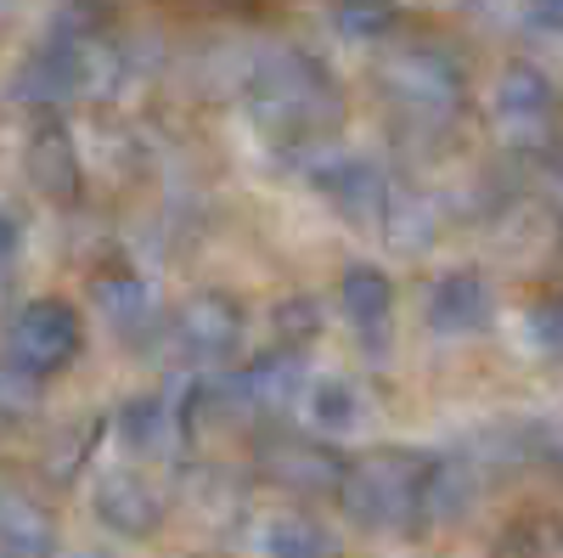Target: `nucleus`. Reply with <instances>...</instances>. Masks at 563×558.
Masks as SVG:
<instances>
[{
  "label": "nucleus",
  "mask_w": 563,
  "mask_h": 558,
  "mask_svg": "<svg viewBox=\"0 0 563 558\" xmlns=\"http://www.w3.org/2000/svg\"><path fill=\"white\" fill-rule=\"evenodd\" d=\"M97 305L108 316V328L124 333V339H141V333H153L158 328V316H153V294L141 276H102L97 283Z\"/></svg>",
  "instance_id": "obj_14"
},
{
  "label": "nucleus",
  "mask_w": 563,
  "mask_h": 558,
  "mask_svg": "<svg viewBox=\"0 0 563 558\" xmlns=\"http://www.w3.org/2000/svg\"><path fill=\"white\" fill-rule=\"evenodd\" d=\"M0 558H57V525L23 496H0Z\"/></svg>",
  "instance_id": "obj_12"
},
{
  "label": "nucleus",
  "mask_w": 563,
  "mask_h": 558,
  "mask_svg": "<svg viewBox=\"0 0 563 558\" xmlns=\"http://www.w3.org/2000/svg\"><path fill=\"white\" fill-rule=\"evenodd\" d=\"M496 310V294L479 271H445L440 283L429 288V305H422V316H429L434 333H479L485 321Z\"/></svg>",
  "instance_id": "obj_8"
},
{
  "label": "nucleus",
  "mask_w": 563,
  "mask_h": 558,
  "mask_svg": "<svg viewBox=\"0 0 563 558\" xmlns=\"http://www.w3.org/2000/svg\"><path fill=\"white\" fill-rule=\"evenodd\" d=\"M378 85H384V102L417 124H451L467 102V79L456 57L440 52V45H400V52H389V63L378 68Z\"/></svg>",
  "instance_id": "obj_3"
},
{
  "label": "nucleus",
  "mask_w": 563,
  "mask_h": 558,
  "mask_svg": "<svg viewBox=\"0 0 563 558\" xmlns=\"http://www.w3.org/2000/svg\"><path fill=\"white\" fill-rule=\"evenodd\" d=\"M18 254V220L12 215H0V265H7Z\"/></svg>",
  "instance_id": "obj_24"
},
{
  "label": "nucleus",
  "mask_w": 563,
  "mask_h": 558,
  "mask_svg": "<svg viewBox=\"0 0 563 558\" xmlns=\"http://www.w3.org/2000/svg\"><path fill=\"white\" fill-rule=\"evenodd\" d=\"M34 401H40V379H29L18 366H0V417L18 424V417L34 412Z\"/></svg>",
  "instance_id": "obj_22"
},
{
  "label": "nucleus",
  "mask_w": 563,
  "mask_h": 558,
  "mask_svg": "<svg viewBox=\"0 0 563 558\" xmlns=\"http://www.w3.org/2000/svg\"><path fill=\"white\" fill-rule=\"evenodd\" d=\"M260 547H265V558H327V536H321L310 519H299V514L265 519Z\"/></svg>",
  "instance_id": "obj_17"
},
{
  "label": "nucleus",
  "mask_w": 563,
  "mask_h": 558,
  "mask_svg": "<svg viewBox=\"0 0 563 558\" xmlns=\"http://www.w3.org/2000/svg\"><path fill=\"white\" fill-rule=\"evenodd\" d=\"M339 310H344L350 328L378 333L384 321H389V310H395V288H389V276H384L378 265H350V271L339 276Z\"/></svg>",
  "instance_id": "obj_13"
},
{
  "label": "nucleus",
  "mask_w": 563,
  "mask_h": 558,
  "mask_svg": "<svg viewBox=\"0 0 563 558\" xmlns=\"http://www.w3.org/2000/svg\"><path fill=\"white\" fill-rule=\"evenodd\" d=\"M496 558H563V519H552V514L519 519L496 541Z\"/></svg>",
  "instance_id": "obj_18"
},
{
  "label": "nucleus",
  "mask_w": 563,
  "mask_h": 558,
  "mask_svg": "<svg viewBox=\"0 0 563 558\" xmlns=\"http://www.w3.org/2000/svg\"><path fill=\"white\" fill-rule=\"evenodd\" d=\"M113 29V0H63L52 12V45H102Z\"/></svg>",
  "instance_id": "obj_16"
},
{
  "label": "nucleus",
  "mask_w": 563,
  "mask_h": 558,
  "mask_svg": "<svg viewBox=\"0 0 563 558\" xmlns=\"http://www.w3.org/2000/svg\"><path fill=\"white\" fill-rule=\"evenodd\" d=\"M525 7H530V18H536V23L563 29V0H525Z\"/></svg>",
  "instance_id": "obj_23"
},
{
  "label": "nucleus",
  "mask_w": 563,
  "mask_h": 558,
  "mask_svg": "<svg viewBox=\"0 0 563 558\" xmlns=\"http://www.w3.org/2000/svg\"><path fill=\"white\" fill-rule=\"evenodd\" d=\"M164 491L135 469H113L97 480V519L119 536H153L164 525Z\"/></svg>",
  "instance_id": "obj_7"
},
{
  "label": "nucleus",
  "mask_w": 563,
  "mask_h": 558,
  "mask_svg": "<svg viewBox=\"0 0 563 558\" xmlns=\"http://www.w3.org/2000/svg\"><path fill=\"white\" fill-rule=\"evenodd\" d=\"M525 333H530V344H536L541 355L563 361V288L536 294V299L525 305Z\"/></svg>",
  "instance_id": "obj_19"
},
{
  "label": "nucleus",
  "mask_w": 563,
  "mask_h": 558,
  "mask_svg": "<svg viewBox=\"0 0 563 558\" xmlns=\"http://www.w3.org/2000/svg\"><path fill=\"white\" fill-rule=\"evenodd\" d=\"M496 124L507 130V142H519L530 153L552 147L558 135V90L536 63H507L496 79Z\"/></svg>",
  "instance_id": "obj_5"
},
{
  "label": "nucleus",
  "mask_w": 563,
  "mask_h": 558,
  "mask_svg": "<svg viewBox=\"0 0 563 558\" xmlns=\"http://www.w3.org/2000/svg\"><path fill=\"white\" fill-rule=\"evenodd\" d=\"M389 23H395L389 0H333V29L344 40H378L389 34Z\"/></svg>",
  "instance_id": "obj_20"
},
{
  "label": "nucleus",
  "mask_w": 563,
  "mask_h": 558,
  "mask_svg": "<svg viewBox=\"0 0 563 558\" xmlns=\"http://www.w3.org/2000/svg\"><path fill=\"white\" fill-rule=\"evenodd\" d=\"M429 485H434V457L429 451L384 446V451L350 457L333 496L366 530H417V525H429Z\"/></svg>",
  "instance_id": "obj_1"
},
{
  "label": "nucleus",
  "mask_w": 563,
  "mask_h": 558,
  "mask_svg": "<svg viewBox=\"0 0 563 558\" xmlns=\"http://www.w3.org/2000/svg\"><path fill=\"white\" fill-rule=\"evenodd\" d=\"M243 339V305L231 294H192L169 316V350L192 366H220Z\"/></svg>",
  "instance_id": "obj_6"
},
{
  "label": "nucleus",
  "mask_w": 563,
  "mask_h": 558,
  "mask_svg": "<svg viewBox=\"0 0 563 558\" xmlns=\"http://www.w3.org/2000/svg\"><path fill=\"white\" fill-rule=\"evenodd\" d=\"M299 401H305V417L316 435H350L361 424V395L344 379H316V384H305Z\"/></svg>",
  "instance_id": "obj_15"
},
{
  "label": "nucleus",
  "mask_w": 563,
  "mask_h": 558,
  "mask_svg": "<svg viewBox=\"0 0 563 558\" xmlns=\"http://www.w3.org/2000/svg\"><path fill=\"white\" fill-rule=\"evenodd\" d=\"M57 558H102V552H85V547H79V552H57Z\"/></svg>",
  "instance_id": "obj_25"
},
{
  "label": "nucleus",
  "mask_w": 563,
  "mask_h": 558,
  "mask_svg": "<svg viewBox=\"0 0 563 558\" xmlns=\"http://www.w3.org/2000/svg\"><path fill=\"white\" fill-rule=\"evenodd\" d=\"M186 412L169 395H135L119 406V440L135 457H175L186 446Z\"/></svg>",
  "instance_id": "obj_9"
},
{
  "label": "nucleus",
  "mask_w": 563,
  "mask_h": 558,
  "mask_svg": "<svg viewBox=\"0 0 563 558\" xmlns=\"http://www.w3.org/2000/svg\"><path fill=\"white\" fill-rule=\"evenodd\" d=\"M29 180L40 186L45 198H57V204H74L79 198V153H74V135L63 124H40L29 135Z\"/></svg>",
  "instance_id": "obj_10"
},
{
  "label": "nucleus",
  "mask_w": 563,
  "mask_h": 558,
  "mask_svg": "<svg viewBox=\"0 0 563 558\" xmlns=\"http://www.w3.org/2000/svg\"><path fill=\"white\" fill-rule=\"evenodd\" d=\"M265 474H271L282 491H299V496L327 491V496H333L339 480H344V457L321 451V446H299V440H288V446H271V451H265Z\"/></svg>",
  "instance_id": "obj_11"
},
{
  "label": "nucleus",
  "mask_w": 563,
  "mask_h": 558,
  "mask_svg": "<svg viewBox=\"0 0 563 558\" xmlns=\"http://www.w3.org/2000/svg\"><path fill=\"white\" fill-rule=\"evenodd\" d=\"M249 113L265 135L299 142L310 153L339 124V90L327 79V68L310 57H271L249 85Z\"/></svg>",
  "instance_id": "obj_2"
},
{
  "label": "nucleus",
  "mask_w": 563,
  "mask_h": 558,
  "mask_svg": "<svg viewBox=\"0 0 563 558\" xmlns=\"http://www.w3.org/2000/svg\"><path fill=\"white\" fill-rule=\"evenodd\" d=\"M79 344H85L79 310L63 299H34L7 328V366L29 372V379H52V372H63L79 355Z\"/></svg>",
  "instance_id": "obj_4"
},
{
  "label": "nucleus",
  "mask_w": 563,
  "mask_h": 558,
  "mask_svg": "<svg viewBox=\"0 0 563 558\" xmlns=\"http://www.w3.org/2000/svg\"><path fill=\"white\" fill-rule=\"evenodd\" d=\"M321 333V310H316V299L310 294H288L276 305V339L288 344V350H299V344H310Z\"/></svg>",
  "instance_id": "obj_21"
}]
</instances>
